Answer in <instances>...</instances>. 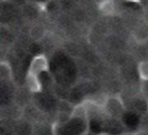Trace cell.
Instances as JSON below:
<instances>
[{
  "label": "cell",
  "mask_w": 148,
  "mask_h": 135,
  "mask_svg": "<svg viewBox=\"0 0 148 135\" xmlns=\"http://www.w3.org/2000/svg\"><path fill=\"white\" fill-rule=\"evenodd\" d=\"M124 1H127V2H133V3H141L142 0H124Z\"/></svg>",
  "instance_id": "obj_11"
},
{
  "label": "cell",
  "mask_w": 148,
  "mask_h": 135,
  "mask_svg": "<svg viewBox=\"0 0 148 135\" xmlns=\"http://www.w3.org/2000/svg\"><path fill=\"white\" fill-rule=\"evenodd\" d=\"M49 70L50 65L45 54H37L31 59L28 72L25 74V87L30 92L37 93L42 91V82L39 76L40 74Z\"/></svg>",
  "instance_id": "obj_2"
},
{
  "label": "cell",
  "mask_w": 148,
  "mask_h": 135,
  "mask_svg": "<svg viewBox=\"0 0 148 135\" xmlns=\"http://www.w3.org/2000/svg\"><path fill=\"white\" fill-rule=\"evenodd\" d=\"M96 135H124V134H111V133H105V132H102V133H98Z\"/></svg>",
  "instance_id": "obj_10"
},
{
  "label": "cell",
  "mask_w": 148,
  "mask_h": 135,
  "mask_svg": "<svg viewBox=\"0 0 148 135\" xmlns=\"http://www.w3.org/2000/svg\"><path fill=\"white\" fill-rule=\"evenodd\" d=\"M90 107L86 99L73 106L65 119L52 125L53 135H88L90 130Z\"/></svg>",
  "instance_id": "obj_1"
},
{
  "label": "cell",
  "mask_w": 148,
  "mask_h": 135,
  "mask_svg": "<svg viewBox=\"0 0 148 135\" xmlns=\"http://www.w3.org/2000/svg\"><path fill=\"white\" fill-rule=\"evenodd\" d=\"M97 8L104 16H114L117 13V6L113 0H99Z\"/></svg>",
  "instance_id": "obj_6"
},
{
  "label": "cell",
  "mask_w": 148,
  "mask_h": 135,
  "mask_svg": "<svg viewBox=\"0 0 148 135\" xmlns=\"http://www.w3.org/2000/svg\"><path fill=\"white\" fill-rule=\"evenodd\" d=\"M138 75L141 82H148V60H141L136 66Z\"/></svg>",
  "instance_id": "obj_8"
},
{
  "label": "cell",
  "mask_w": 148,
  "mask_h": 135,
  "mask_svg": "<svg viewBox=\"0 0 148 135\" xmlns=\"http://www.w3.org/2000/svg\"><path fill=\"white\" fill-rule=\"evenodd\" d=\"M132 39L138 45H145L148 43V20L139 21L131 32Z\"/></svg>",
  "instance_id": "obj_4"
},
{
  "label": "cell",
  "mask_w": 148,
  "mask_h": 135,
  "mask_svg": "<svg viewBox=\"0 0 148 135\" xmlns=\"http://www.w3.org/2000/svg\"><path fill=\"white\" fill-rule=\"evenodd\" d=\"M13 69H12V65L6 61V60H2L0 62V78L2 82H12L13 81Z\"/></svg>",
  "instance_id": "obj_7"
},
{
  "label": "cell",
  "mask_w": 148,
  "mask_h": 135,
  "mask_svg": "<svg viewBox=\"0 0 148 135\" xmlns=\"http://www.w3.org/2000/svg\"><path fill=\"white\" fill-rule=\"evenodd\" d=\"M125 110L126 107L124 100L119 95H108L102 107V113L111 119H120Z\"/></svg>",
  "instance_id": "obj_3"
},
{
  "label": "cell",
  "mask_w": 148,
  "mask_h": 135,
  "mask_svg": "<svg viewBox=\"0 0 148 135\" xmlns=\"http://www.w3.org/2000/svg\"><path fill=\"white\" fill-rule=\"evenodd\" d=\"M141 92H142L143 96L148 99V82H142V85H141Z\"/></svg>",
  "instance_id": "obj_9"
},
{
  "label": "cell",
  "mask_w": 148,
  "mask_h": 135,
  "mask_svg": "<svg viewBox=\"0 0 148 135\" xmlns=\"http://www.w3.org/2000/svg\"><path fill=\"white\" fill-rule=\"evenodd\" d=\"M46 35H47V30L42 23H37L36 22L29 29V37L36 43L42 42L46 37Z\"/></svg>",
  "instance_id": "obj_5"
}]
</instances>
